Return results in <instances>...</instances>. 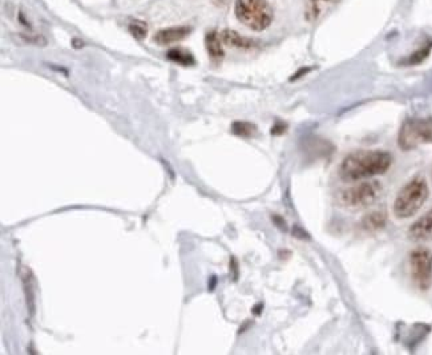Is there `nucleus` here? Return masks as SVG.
Here are the masks:
<instances>
[{"instance_id": "1", "label": "nucleus", "mask_w": 432, "mask_h": 355, "mask_svg": "<svg viewBox=\"0 0 432 355\" xmlns=\"http://www.w3.org/2000/svg\"><path fill=\"white\" fill-rule=\"evenodd\" d=\"M391 164L392 156L389 152L361 149L351 152L343 159L339 167V177L345 183L363 181L385 174Z\"/></svg>"}, {"instance_id": "2", "label": "nucleus", "mask_w": 432, "mask_h": 355, "mask_svg": "<svg viewBox=\"0 0 432 355\" xmlns=\"http://www.w3.org/2000/svg\"><path fill=\"white\" fill-rule=\"evenodd\" d=\"M430 189L426 179L413 177L403 188L399 190L395 197L392 211L396 218L406 220L410 218L418 210L420 209L426 200L429 198Z\"/></svg>"}, {"instance_id": "3", "label": "nucleus", "mask_w": 432, "mask_h": 355, "mask_svg": "<svg viewBox=\"0 0 432 355\" xmlns=\"http://www.w3.org/2000/svg\"><path fill=\"white\" fill-rule=\"evenodd\" d=\"M234 14L253 31L266 30L274 19V11L268 0H236Z\"/></svg>"}, {"instance_id": "4", "label": "nucleus", "mask_w": 432, "mask_h": 355, "mask_svg": "<svg viewBox=\"0 0 432 355\" xmlns=\"http://www.w3.org/2000/svg\"><path fill=\"white\" fill-rule=\"evenodd\" d=\"M399 146L405 150H411L423 144L432 143L431 119H410L399 130Z\"/></svg>"}, {"instance_id": "5", "label": "nucleus", "mask_w": 432, "mask_h": 355, "mask_svg": "<svg viewBox=\"0 0 432 355\" xmlns=\"http://www.w3.org/2000/svg\"><path fill=\"white\" fill-rule=\"evenodd\" d=\"M380 190L382 187L378 181H363L343 190L339 198L342 205L348 208H365L378 198Z\"/></svg>"}, {"instance_id": "6", "label": "nucleus", "mask_w": 432, "mask_h": 355, "mask_svg": "<svg viewBox=\"0 0 432 355\" xmlns=\"http://www.w3.org/2000/svg\"><path fill=\"white\" fill-rule=\"evenodd\" d=\"M411 275L418 289L426 292L432 285V253L426 248H418L410 254Z\"/></svg>"}, {"instance_id": "7", "label": "nucleus", "mask_w": 432, "mask_h": 355, "mask_svg": "<svg viewBox=\"0 0 432 355\" xmlns=\"http://www.w3.org/2000/svg\"><path fill=\"white\" fill-rule=\"evenodd\" d=\"M21 284H23V290L25 295V302H27V308L31 315L35 314V308H36V281H35V275L32 271L27 266H21Z\"/></svg>"}, {"instance_id": "8", "label": "nucleus", "mask_w": 432, "mask_h": 355, "mask_svg": "<svg viewBox=\"0 0 432 355\" xmlns=\"http://www.w3.org/2000/svg\"><path fill=\"white\" fill-rule=\"evenodd\" d=\"M409 237L412 241L422 242V241H431L432 240V209L423 214L419 220H416L410 229Z\"/></svg>"}, {"instance_id": "9", "label": "nucleus", "mask_w": 432, "mask_h": 355, "mask_svg": "<svg viewBox=\"0 0 432 355\" xmlns=\"http://www.w3.org/2000/svg\"><path fill=\"white\" fill-rule=\"evenodd\" d=\"M190 32H192V28L186 27V25L159 30L153 35V42L159 44V45H169V44H173V43L184 41L186 36H189Z\"/></svg>"}, {"instance_id": "10", "label": "nucleus", "mask_w": 432, "mask_h": 355, "mask_svg": "<svg viewBox=\"0 0 432 355\" xmlns=\"http://www.w3.org/2000/svg\"><path fill=\"white\" fill-rule=\"evenodd\" d=\"M205 45L206 51H207L212 62L220 63L224 59V56H225L224 47H223L224 43L221 41V36L217 31L206 32Z\"/></svg>"}, {"instance_id": "11", "label": "nucleus", "mask_w": 432, "mask_h": 355, "mask_svg": "<svg viewBox=\"0 0 432 355\" xmlns=\"http://www.w3.org/2000/svg\"><path fill=\"white\" fill-rule=\"evenodd\" d=\"M220 36H221V41L225 45L234 47V48L250 49V48L257 45L254 41L247 39V38L240 35L237 31H233V30H224L223 32H220Z\"/></svg>"}, {"instance_id": "12", "label": "nucleus", "mask_w": 432, "mask_h": 355, "mask_svg": "<svg viewBox=\"0 0 432 355\" xmlns=\"http://www.w3.org/2000/svg\"><path fill=\"white\" fill-rule=\"evenodd\" d=\"M386 222H387L386 213L380 210H375L363 217L362 228L367 231H378L386 227Z\"/></svg>"}, {"instance_id": "13", "label": "nucleus", "mask_w": 432, "mask_h": 355, "mask_svg": "<svg viewBox=\"0 0 432 355\" xmlns=\"http://www.w3.org/2000/svg\"><path fill=\"white\" fill-rule=\"evenodd\" d=\"M339 0H308L306 11H305V19L310 23L317 21L321 16V14L326 5L335 4Z\"/></svg>"}, {"instance_id": "14", "label": "nucleus", "mask_w": 432, "mask_h": 355, "mask_svg": "<svg viewBox=\"0 0 432 355\" xmlns=\"http://www.w3.org/2000/svg\"><path fill=\"white\" fill-rule=\"evenodd\" d=\"M166 58H168V60L179 64V65H184V67H189V65H194L196 64L194 56L189 51L184 49V48H173V49H170L166 54Z\"/></svg>"}, {"instance_id": "15", "label": "nucleus", "mask_w": 432, "mask_h": 355, "mask_svg": "<svg viewBox=\"0 0 432 355\" xmlns=\"http://www.w3.org/2000/svg\"><path fill=\"white\" fill-rule=\"evenodd\" d=\"M231 132L238 137L250 139L257 133V126L247 122H234L231 126Z\"/></svg>"}, {"instance_id": "16", "label": "nucleus", "mask_w": 432, "mask_h": 355, "mask_svg": "<svg viewBox=\"0 0 432 355\" xmlns=\"http://www.w3.org/2000/svg\"><path fill=\"white\" fill-rule=\"evenodd\" d=\"M128 31L130 32V35L135 39L144 41L146 35H148V25H146L145 21L135 19V21H132L128 24Z\"/></svg>"}, {"instance_id": "17", "label": "nucleus", "mask_w": 432, "mask_h": 355, "mask_svg": "<svg viewBox=\"0 0 432 355\" xmlns=\"http://www.w3.org/2000/svg\"><path fill=\"white\" fill-rule=\"evenodd\" d=\"M432 44L430 45H426V47H423L422 49H419L418 52H415V54H412L411 56L409 58V60H407V63L409 65H413V64H419L422 63L429 55H430V51H431Z\"/></svg>"}, {"instance_id": "18", "label": "nucleus", "mask_w": 432, "mask_h": 355, "mask_svg": "<svg viewBox=\"0 0 432 355\" xmlns=\"http://www.w3.org/2000/svg\"><path fill=\"white\" fill-rule=\"evenodd\" d=\"M286 130V126L282 123H277L271 128V135H282Z\"/></svg>"}, {"instance_id": "19", "label": "nucleus", "mask_w": 432, "mask_h": 355, "mask_svg": "<svg viewBox=\"0 0 432 355\" xmlns=\"http://www.w3.org/2000/svg\"><path fill=\"white\" fill-rule=\"evenodd\" d=\"M309 71H310V68H304V69H301L299 72H297V73H295V75H294V76H293V78H291L290 80L293 82V80H295V79H298V78H301V76H304V73H308Z\"/></svg>"}, {"instance_id": "20", "label": "nucleus", "mask_w": 432, "mask_h": 355, "mask_svg": "<svg viewBox=\"0 0 432 355\" xmlns=\"http://www.w3.org/2000/svg\"><path fill=\"white\" fill-rule=\"evenodd\" d=\"M227 1H229V0H213V3H214L217 7L225 5V4H227Z\"/></svg>"}]
</instances>
